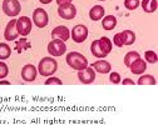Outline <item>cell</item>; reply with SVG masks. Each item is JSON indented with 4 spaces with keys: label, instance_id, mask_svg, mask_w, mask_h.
Returning <instances> with one entry per match:
<instances>
[{
    "label": "cell",
    "instance_id": "27",
    "mask_svg": "<svg viewBox=\"0 0 158 125\" xmlns=\"http://www.w3.org/2000/svg\"><path fill=\"white\" fill-rule=\"evenodd\" d=\"M44 84L45 85H62L63 81L59 78H55V76H48V79L45 80Z\"/></svg>",
    "mask_w": 158,
    "mask_h": 125
},
{
    "label": "cell",
    "instance_id": "11",
    "mask_svg": "<svg viewBox=\"0 0 158 125\" xmlns=\"http://www.w3.org/2000/svg\"><path fill=\"white\" fill-rule=\"evenodd\" d=\"M70 38V31L64 25H58L52 30V39H58L62 41H67Z\"/></svg>",
    "mask_w": 158,
    "mask_h": 125
},
{
    "label": "cell",
    "instance_id": "12",
    "mask_svg": "<svg viewBox=\"0 0 158 125\" xmlns=\"http://www.w3.org/2000/svg\"><path fill=\"white\" fill-rule=\"evenodd\" d=\"M36 75H38V69L33 65V64H27L23 67L22 69V79L24 81H34L36 79Z\"/></svg>",
    "mask_w": 158,
    "mask_h": 125
},
{
    "label": "cell",
    "instance_id": "22",
    "mask_svg": "<svg viewBox=\"0 0 158 125\" xmlns=\"http://www.w3.org/2000/svg\"><path fill=\"white\" fill-rule=\"evenodd\" d=\"M90 51H92L93 56H95V58H98V59H103V58H106V56H107V55L102 51V49L99 48V44H98V40H94L93 43H92V45H90Z\"/></svg>",
    "mask_w": 158,
    "mask_h": 125
},
{
    "label": "cell",
    "instance_id": "1",
    "mask_svg": "<svg viewBox=\"0 0 158 125\" xmlns=\"http://www.w3.org/2000/svg\"><path fill=\"white\" fill-rule=\"evenodd\" d=\"M58 70V61L53 56H45L39 61L38 73L42 76H52Z\"/></svg>",
    "mask_w": 158,
    "mask_h": 125
},
{
    "label": "cell",
    "instance_id": "13",
    "mask_svg": "<svg viewBox=\"0 0 158 125\" xmlns=\"http://www.w3.org/2000/svg\"><path fill=\"white\" fill-rule=\"evenodd\" d=\"M92 68L94 69L95 73H99V74H108L112 70L110 62H108L107 60H98V61L93 62Z\"/></svg>",
    "mask_w": 158,
    "mask_h": 125
},
{
    "label": "cell",
    "instance_id": "34",
    "mask_svg": "<svg viewBox=\"0 0 158 125\" xmlns=\"http://www.w3.org/2000/svg\"><path fill=\"white\" fill-rule=\"evenodd\" d=\"M39 2H40L42 4H50L53 0H39Z\"/></svg>",
    "mask_w": 158,
    "mask_h": 125
},
{
    "label": "cell",
    "instance_id": "24",
    "mask_svg": "<svg viewBox=\"0 0 158 125\" xmlns=\"http://www.w3.org/2000/svg\"><path fill=\"white\" fill-rule=\"evenodd\" d=\"M139 58H141V55L138 54L137 51H129V53H127L126 56H124V65L127 68H129L132 62L135 61L137 59H139Z\"/></svg>",
    "mask_w": 158,
    "mask_h": 125
},
{
    "label": "cell",
    "instance_id": "2",
    "mask_svg": "<svg viewBox=\"0 0 158 125\" xmlns=\"http://www.w3.org/2000/svg\"><path fill=\"white\" fill-rule=\"evenodd\" d=\"M65 60H67V64L72 69H74V70H82V69H84V68L88 67L87 58L83 54L78 53V51H70V53H68Z\"/></svg>",
    "mask_w": 158,
    "mask_h": 125
},
{
    "label": "cell",
    "instance_id": "31",
    "mask_svg": "<svg viewBox=\"0 0 158 125\" xmlns=\"http://www.w3.org/2000/svg\"><path fill=\"white\" fill-rule=\"evenodd\" d=\"M121 83L123 85H134L135 83L132 80V79H129V78H127V79H124V80H121Z\"/></svg>",
    "mask_w": 158,
    "mask_h": 125
},
{
    "label": "cell",
    "instance_id": "7",
    "mask_svg": "<svg viewBox=\"0 0 158 125\" xmlns=\"http://www.w3.org/2000/svg\"><path fill=\"white\" fill-rule=\"evenodd\" d=\"M31 26H33V23L28 16H20L16 19V30L19 35L28 36L31 31Z\"/></svg>",
    "mask_w": 158,
    "mask_h": 125
},
{
    "label": "cell",
    "instance_id": "28",
    "mask_svg": "<svg viewBox=\"0 0 158 125\" xmlns=\"http://www.w3.org/2000/svg\"><path fill=\"white\" fill-rule=\"evenodd\" d=\"M8 74H9V68H8V65L5 64L4 61H0V80L4 79V78H6Z\"/></svg>",
    "mask_w": 158,
    "mask_h": 125
},
{
    "label": "cell",
    "instance_id": "6",
    "mask_svg": "<svg viewBox=\"0 0 158 125\" xmlns=\"http://www.w3.org/2000/svg\"><path fill=\"white\" fill-rule=\"evenodd\" d=\"M33 23L36 25V28L39 29H43L48 25L49 23V16H48V13L42 9V8H36L33 13Z\"/></svg>",
    "mask_w": 158,
    "mask_h": 125
},
{
    "label": "cell",
    "instance_id": "4",
    "mask_svg": "<svg viewBox=\"0 0 158 125\" xmlns=\"http://www.w3.org/2000/svg\"><path fill=\"white\" fill-rule=\"evenodd\" d=\"M67 51V45L64 41L58 40V39H53L50 43L48 44V53L53 56V58H58L64 55Z\"/></svg>",
    "mask_w": 158,
    "mask_h": 125
},
{
    "label": "cell",
    "instance_id": "16",
    "mask_svg": "<svg viewBox=\"0 0 158 125\" xmlns=\"http://www.w3.org/2000/svg\"><path fill=\"white\" fill-rule=\"evenodd\" d=\"M102 26L104 30H113L117 26V18L114 15H104L102 20Z\"/></svg>",
    "mask_w": 158,
    "mask_h": 125
},
{
    "label": "cell",
    "instance_id": "30",
    "mask_svg": "<svg viewBox=\"0 0 158 125\" xmlns=\"http://www.w3.org/2000/svg\"><path fill=\"white\" fill-rule=\"evenodd\" d=\"M113 44L118 48H122L123 46V43H122V38H121V33H118L113 36Z\"/></svg>",
    "mask_w": 158,
    "mask_h": 125
},
{
    "label": "cell",
    "instance_id": "35",
    "mask_svg": "<svg viewBox=\"0 0 158 125\" xmlns=\"http://www.w3.org/2000/svg\"><path fill=\"white\" fill-rule=\"evenodd\" d=\"M99 2H106V0H99Z\"/></svg>",
    "mask_w": 158,
    "mask_h": 125
},
{
    "label": "cell",
    "instance_id": "5",
    "mask_svg": "<svg viewBox=\"0 0 158 125\" xmlns=\"http://www.w3.org/2000/svg\"><path fill=\"white\" fill-rule=\"evenodd\" d=\"M88 34H89V31H88V28H87L85 25L78 24V25H75V26L72 29L70 36H72V39H73L74 43L81 44V43H84V41L87 40Z\"/></svg>",
    "mask_w": 158,
    "mask_h": 125
},
{
    "label": "cell",
    "instance_id": "9",
    "mask_svg": "<svg viewBox=\"0 0 158 125\" xmlns=\"http://www.w3.org/2000/svg\"><path fill=\"white\" fill-rule=\"evenodd\" d=\"M58 15L64 20H72L77 15V8L73 4L60 5V6H58Z\"/></svg>",
    "mask_w": 158,
    "mask_h": 125
},
{
    "label": "cell",
    "instance_id": "3",
    "mask_svg": "<svg viewBox=\"0 0 158 125\" xmlns=\"http://www.w3.org/2000/svg\"><path fill=\"white\" fill-rule=\"evenodd\" d=\"M2 8L4 14L10 18H15L22 11V5L19 3V0H4Z\"/></svg>",
    "mask_w": 158,
    "mask_h": 125
},
{
    "label": "cell",
    "instance_id": "26",
    "mask_svg": "<svg viewBox=\"0 0 158 125\" xmlns=\"http://www.w3.org/2000/svg\"><path fill=\"white\" fill-rule=\"evenodd\" d=\"M141 5L139 0H124V8L127 10H135Z\"/></svg>",
    "mask_w": 158,
    "mask_h": 125
},
{
    "label": "cell",
    "instance_id": "20",
    "mask_svg": "<svg viewBox=\"0 0 158 125\" xmlns=\"http://www.w3.org/2000/svg\"><path fill=\"white\" fill-rule=\"evenodd\" d=\"M141 5H142V9L146 13H149V14L151 13H154L157 10V6H158L157 0H142Z\"/></svg>",
    "mask_w": 158,
    "mask_h": 125
},
{
    "label": "cell",
    "instance_id": "15",
    "mask_svg": "<svg viewBox=\"0 0 158 125\" xmlns=\"http://www.w3.org/2000/svg\"><path fill=\"white\" fill-rule=\"evenodd\" d=\"M106 15V10L102 5H94L90 10H89V18L93 22H98V20H102L103 16Z\"/></svg>",
    "mask_w": 158,
    "mask_h": 125
},
{
    "label": "cell",
    "instance_id": "17",
    "mask_svg": "<svg viewBox=\"0 0 158 125\" xmlns=\"http://www.w3.org/2000/svg\"><path fill=\"white\" fill-rule=\"evenodd\" d=\"M98 44H99V48L102 49V51L108 55L110 54L112 51V48H113V43H112V40L107 36H102L101 39H98Z\"/></svg>",
    "mask_w": 158,
    "mask_h": 125
},
{
    "label": "cell",
    "instance_id": "25",
    "mask_svg": "<svg viewBox=\"0 0 158 125\" xmlns=\"http://www.w3.org/2000/svg\"><path fill=\"white\" fill-rule=\"evenodd\" d=\"M144 60H146V62H149V64H156L157 60H158L157 53L153 50H147L144 53Z\"/></svg>",
    "mask_w": 158,
    "mask_h": 125
},
{
    "label": "cell",
    "instance_id": "32",
    "mask_svg": "<svg viewBox=\"0 0 158 125\" xmlns=\"http://www.w3.org/2000/svg\"><path fill=\"white\" fill-rule=\"evenodd\" d=\"M73 0H56V4L58 6H60V5H67V4H72Z\"/></svg>",
    "mask_w": 158,
    "mask_h": 125
},
{
    "label": "cell",
    "instance_id": "21",
    "mask_svg": "<svg viewBox=\"0 0 158 125\" xmlns=\"http://www.w3.org/2000/svg\"><path fill=\"white\" fill-rule=\"evenodd\" d=\"M31 48V44L29 43V41L25 39V36H23L22 39H19L16 43H15V50L20 54V53H23L24 50H28V49H30Z\"/></svg>",
    "mask_w": 158,
    "mask_h": 125
},
{
    "label": "cell",
    "instance_id": "29",
    "mask_svg": "<svg viewBox=\"0 0 158 125\" xmlns=\"http://www.w3.org/2000/svg\"><path fill=\"white\" fill-rule=\"evenodd\" d=\"M109 80H110V83H113V84H119L122 78H121L119 73L112 71V73H109Z\"/></svg>",
    "mask_w": 158,
    "mask_h": 125
},
{
    "label": "cell",
    "instance_id": "33",
    "mask_svg": "<svg viewBox=\"0 0 158 125\" xmlns=\"http://www.w3.org/2000/svg\"><path fill=\"white\" fill-rule=\"evenodd\" d=\"M0 85H10V81H6V80H0Z\"/></svg>",
    "mask_w": 158,
    "mask_h": 125
},
{
    "label": "cell",
    "instance_id": "19",
    "mask_svg": "<svg viewBox=\"0 0 158 125\" xmlns=\"http://www.w3.org/2000/svg\"><path fill=\"white\" fill-rule=\"evenodd\" d=\"M137 84H138V85H156V84H157V80H156V78H154L153 75H151V74H144V75L142 74L141 78L138 79Z\"/></svg>",
    "mask_w": 158,
    "mask_h": 125
},
{
    "label": "cell",
    "instance_id": "8",
    "mask_svg": "<svg viewBox=\"0 0 158 125\" xmlns=\"http://www.w3.org/2000/svg\"><path fill=\"white\" fill-rule=\"evenodd\" d=\"M78 79L82 84H92L95 80V71L92 67H87L82 70H78Z\"/></svg>",
    "mask_w": 158,
    "mask_h": 125
},
{
    "label": "cell",
    "instance_id": "18",
    "mask_svg": "<svg viewBox=\"0 0 158 125\" xmlns=\"http://www.w3.org/2000/svg\"><path fill=\"white\" fill-rule=\"evenodd\" d=\"M121 38H122V43H123V46L127 45H133L134 44V41H135V34L134 31L132 30H123L121 33Z\"/></svg>",
    "mask_w": 158,
    "mask_h": 125
},
{
    "label": "cell",
    "instance_id": "23",
    "mask_svg": "<svg viewBox=\"0 0 158 125\" xmlns=\"http://www.w3.org/2000/svg\"><path fill=\"white\" fill-rule=\"evenodd\" d=\"M11 55V48L6 43H0V60H6Z\"/></svg>",
    "mask_w": 158,
    "mask_h": 125
},
{
    "label": "cell",
    "instance_id": "14",
    "mask_svg": "<svg viewBox=\"0 0 158 125\" xmlns=\"http://www.w3.org/2000/svg\"><path fill=\"white\" fill-rule=\"evenodd\" d=\"M129 69L135 75H142L147 70V62H146V60H143V59L139 58V59H137L135 61L132 62Z\"/></svg>",
    "mask_w": 158,
    "mask_h": 125
},
{
    "label": "cell",
    "instance_id": "10",
    "mask_svg": "<svg viewBox=\"0 0 158 125\" xmlns=\"http://www.w3.org/2000/svg\"><path fill=\"white\" fill-rule=\"evenodd\" d=\"M19 36V33L16 30V19H13L6 24L5 31H4V38L8 41H14Z\"/></svg>",
    "mask_w": 158,
    "mask_h": 125
}]
</instances>
